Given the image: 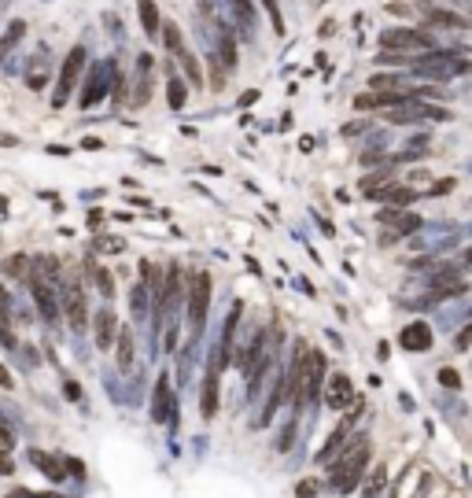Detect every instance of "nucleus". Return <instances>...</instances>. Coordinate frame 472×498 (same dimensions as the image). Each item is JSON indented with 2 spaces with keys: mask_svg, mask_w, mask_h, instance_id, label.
Here are the masks:
<instances>
[{
  "mask_svg": "<svg viewBox=\"0 0 472 498\" xmlns=\"http://www.w3.org/2000/svg\"><path fill=\"white\" fill-rule=\"evenodd\" d=\"M369 465V436H354L344 451H339V457L332 462V469H329V483L336 491H351L354 483H358V476H362V469Z\"/></svg>",
  "mask_w": 472,
  "mask_h": 498,
  "instance_id": "obj_1",
  "label": "nucleus"
},
{
  "mask_svg": "<svg viewBox=\"0 0 472 498\" xmlns=\"http://www.w3.org/2000/svg\"><path fill=\"white\" fill-rule=\"evenodd\" d=\"M207 307H211V273H196L189 284V321H192V336L203 332L207 325Z\"/></svg>",
  "mask_w": 472,
  "mask_h": 498,
  "instance_id": "obj_2",
  "label": "nucleus"
},
{
  "mask_svg": "<svg viewBox=\"0 0 472 498\" xmlns=\"http://www.w3.org/2000/svg\"><path fill=\"white\" fill-rule=\"evenodd\" d=\"M321 376H325V355H318V351H307V358H303V380H299V395H295L299 410H303L307 402L318 399Z\"/></svg>",
  "mask_w": 472,
  "mask_h": 498,
  "instance_id": "obj_3",
  "label": "nucleus"
},
{
  "mask_svg": "<svg viewBox=\"0 0 472 498\" xmlns=\"http://www.w3.org/2000/svg\"><path fill=\"white\" fill-rule=\"evenodd\" d=\"M413 71L421 78H454V74H465L469 63L457 59L454 52H439V56H421L413 59Z\"/></svg>",
  "mask_w": 472,
  "mask_h": 498,
  "instance_id": "obj_4",
  "label": "nucleus"
},
{
  "mask_svg": "<svg viewBox=\"0 0 472 498\" xmlns=\"http://www.w3.org/2000/svg\"><path fill=\"white\" fill-rule=\"evenodd\" d=\"M421 119H436V122H443L447 119V111L443 108H428V103L421 100V96H410V100H402V103H395V108L388 111V122H421Z\"/></svg>",
  "mask_w": 472,
  "mask_h": 498,
  "instance_id": "obj_5",
  "label": "nucleus"
},
{
  "mask_svg": "<svg viewBox=\"0 0 472 498\" xmlns=\"http://www.w3.org/2000/svg\"><path fill=\"white\" fill-rule=\"evenodd\" d=\"M82 67H85V48L78 45V48H71V56L63 59L59 89H56V96H52V103H56V108H63V103H67V96L74 93V82H78V74H82Z\"/></svg>",
  "mask_w": 472,
  "mask_h": 498,
  "instance_id": "obj_6",
  "label": "nucleus"
},
{
  "mask_svg": "<svg viewBox=\"0 0 472 498\" xmlns=\"http://www.w3.org/2000/svg\"><path fill=\"white\" fill-rule=\"evenodd\" d=\"M380 45L384 48H432V34L428 30H384L380 34Z\"/></svg>",
  "mask_w": 472,
  "mask_h": 498,
  "instance_id": "obj_7",
  "label": "nucleus"
},
{
  "mask_svg": "<svg viewBox=\"0 0 472 498\" xmlns=\"http://www.w3.org/2000/svg\"><path fill=\"white\" fill-rule=\"evenodd\" d=\"M432 292H436L439 299H447V295H462L469 292V284L462 277V270L457 266H447V270H439L436 277H432Z\"/></svg>",
  "mask_w": 472,
  "mask_h": 498,
  "instance_id": "obj_8",
  "label": "nucleus"
},
{
  "mask_svg": "<svg viewBox=\"0 0 472 498\" xmlns=\"http://www.w3.org/2000/svg\"><path fill=\"white\" fill-rule=\"evenodd\" d=\"M399 347H402V351H413V355H421V351L432 347V329H428L425 321L406 325V329L399 332Z\"/></svg>",
  "mask_w": 472,
  "mask_h": 498,
  "instance_id": "obj_9",
  "label": "nucleus"
},
{
  "mask_svg": "<svg viewBox=\"0 0 472 498\" xmlns=\"http://www.w3.org/2000/svg\"><path fill=\"white\" fill-rule=\"evenodd\" d=\"M170 410H174V402H170V380L159 376L155 380V399H152V421L155 425L170 421Z\"/></svg>",
  "mask_w": 472,
  "mask_h": 498,
  "instance_id": "obj_10",
  "label": "nucleus"
},
{
  "mask_svg": "<svg viewBox=\"0 0 472 498\" xmlns=\"http://www.w3.org/2000/svg\"><path fill=\"white\" fill-rule=\"evenodd\" d=\"M380 221H384V226H391L399 237H410V233L421 229V218H417V214H406V211H380Z\"/></svg>",
  "mask_w": 472,
  "mask_h": 498,
  "instance_id": "obj_11",
  "label": "nucleus"
},
{
  "mask_svg": "<svg viewBox=\"0 0 472 498\" xmlns=\"http://www.w3.org/2000/svg\"><path fill=\"white\" fill-rule=\"evenodd\" d=\"M329 406L332 410H344L347 402H354V391H351V380L344 376V373H336V376H329Z\"/></svg>",
  "mask_w": 472,
  "mask_h": 498,
  "instance_id": "obj_12",
  "label": "nucleus"
},
{
  "mask_svg": "<svg viewBox=\"0 0 472 498\" xmlns=\"http://www.w3.org/2000/svg\"><path fill=\"white\" fill-rule=\"evenodd\" d=\"M67 318H71V329L74 332L85 329V295H82V288H78V284L67 292Z\"/></svg>",
  "mask_w": 472,
  "mask_h": 498,
  "instance_id": "obj_13",
  "label": "nucleus"
},
{
  "mask_svg": "<svg viewBox=\"0 0 472 498\" xmlns=\"http://www.w3.org/2000/svg\"><path fill=\"white\" fill-rule=\"evenodd\" d=\"M30 462L37 465V469H41V473L48 476V480H63V476H67V462H56V457H52V454H45V451H30Z\"/></svg>",
  "mask_w": 472,
  "mask_h": 498,
  "instance_id": "obj_14",
  "label": "nucleus"
},
{
  "mask_svg": "<svg viewBox=\"0 0 472 498\" xmlns=\"http://www.w3.org/2000/svg\"><path fill=\"white\" fill-rule=\"evenodd\" d=\"M115 332H118V321H115L111 307H103L96 314V347H111L115 344Z\"/></svg>",
  "mask_w": 472,
  "mask_h": 498,
  "instance_id": "obj_15",
  "label": "nucleus"
},
{
  "mask_svg": "<svg viewBox=\"0 0 472 498\" xmlns=\"http://www.w3.org/2000/svg\"><path fill=\"white\" fill-rule=\"evenodd\" d=\"M137 96H133V103L140 108V103H148V96H152V56H140L137 59Z\"/></svg>",
  "mask_w": 472,
  "mask_h": 498,
  "instance_id": "obj_16",
  "label": "nucleus"
},
{
  "mask_svg": "<svg viewBox=\"0 0 472 498\" xmlns=\"http://www.w3.org/2000/svg\"><path fill=\"white\" fill-rule=\"evenodd\" d=\"M137 11H140V22H144V34L152 37H159L163 30V22H159V8H155V0H137Z\"/></svg>",
  "mask_w": 472,
  "mask_h": 498,
  "instance_id": "obj_17",
  "label": "nucleus"
},
{
  "mask_svg": "<svg viewBox=\"0 0 472 498\" xmlns=\"http://www.w3.org/2000/svg\"><path fill=\"white\" fill-rule=\"evenodd\" d=\"M103 93H108L103 89V67H93L89 71V82H85V93H82V108H93Z\"/></svg>",
  "mask_w": 472,
  "mask_h": 498,
  "instance_id": "obj_18",
  "label": "nucleus"
},
{
  "mask_svg": "<svg viewBox=\"0 0 472 498\" xmlns=\"http://www.w3.org/2000/svg\"><path fill=\"white\" fill-rule=\"evenodd\" d=\"M34 303H37V310H41L48 321L56 318V299H52V288H48V284H41L37 277H34Z\"/></svg>",
  "mask_w": 472,
  "mask_h": 498,
  "instance_id": "obj_19",
  "label": "nucleus"
},
{
  "mask_svg": "<svg viewBox=\"0 0 472 498\" xmlns=\"http://www.w3.org/2000/svg\"><path fill=\"white\" fill-rule=\"evenodd\" d=\"M133 365V332L118 329V369H129Z\"/></svg>",
  "mask_w": 472,
  "mask_h": 498,
  "instance_id": "obj_20",
  "label": "nucleus"
},
{
  "mask_svg": "<svg viewBox=\"0 0 472 498\" xmlns=\"http://www.w3.org/2000/svg\"><path fill=\"white\" fill-rule=\"evenodd\" d=\"M413 189H406V185H388V189H380L373 200H384V203H410L413 200Z\"/></svg>",
  "mask_w": 472,
  "mask_h": 498,
  "instance_id": "obj_21",
  "label": "nucleus"
},
{
  "mask_svg": "<svg viewBox=\"0 0 472 498\" xmlns=\"http://www.w3.org/2000/svg\"><path fill=\"white\" fill-rule=\"evenodd\" d=\"M344 447H347V425H339V428L332 432V439H329V443H325V447H321L318 462H332V454H336V451H344Z\"/></svg>",
  "mask_w": 472,
  "mask_h": 498,
  "instance_id": "obj_22",
  "label": "nucleus"
},
{
  "mask_svg": "<svg viewBox=\"0 0 472 498\" xmlns=\"http://www.w3.org/2000/svg\"><path fill=\"white\" fill-rule=\"evenodd\" d=\"M163 37H166V48L174 52V59H181V56L189 52V48H185V41H181V30H177L174 22H166V26H163Z\"/></svg>",
  "mask_w": 472,
  "mask_h": 498,
  "instance_id": "obj_23",
  "label": "nucleus"
},
{
  "mask_svg": "<svg viewBox=\"0 0 472 498\" xmlns=\"http://www.w3.org/2000/svg\"><path fill=\"white\" fill-rule=\"evenodd\" d=\"M376 63H380V67H413V59L406 56V52H391V48H384V52H380V56H376Z\"/></svg>",
  "mask_w": 472,
  "mask_h": 498,
  "instance_id": "obj_24",
  "label": "nucleus"
},
{
  "mask_svg": "<svg viewBox=\"0 0 472 498\" xmlns=\"http://www.w3.org/2000/svg\"><path fill=\"white\" fill-rule=\"evenodd\" d=\"M22 30H26V26H22V22H11V26H8V34H4V41H0V59H4V56H8V52H11V48H15V45L22 41Z\"/></svg>",
  "mask_w": 472,
  "mask_h": 498,
  "instance_id": "obj_25",
  "label": "nucleus"
},
{
  "mask_svg": "<svg viewBox=\"0 0 472 498\" xmlns=\"http://www.w3.org/2000/svg\"><path fill=\"white\" fill-rule=\"evenodd\" d=\"M428 22L436 26H454V30H465V19L454 15V11H428Z\"/></svg>",
  "mask_w": 472,
  "mask_h": 498,
  "instance_id": "obj_26",
  "label": "nucleus"
},
{
  "mask_svg": "<svg viewBox=\"0 0 472 498\" xmlns=\"http://www.w3.org/2000/svg\"><path fill=\"white\" fill-rule=\"evenodd\" d=\"M384 483H388V469H384V465H376V469H373V476L365 480V495L376 498L380 491H384Z\"/></svg>",
  "mask_w": 472,
  "mask_h": 498,
  "instance_id": "obj_27",
  "label": "nucleus"
},
{
  "mask_svg": "<svg viewBox=\"0 0 472 498\" xmlns=\"http://www.w3.org/2000/svg\"><path fill=\"white\" fill-rule=\"evenodd\" d=\"M185 96H189L185 82H177V78H170V85H166V100H170V108H181V103H185Z\"/></svg>",
  "mask_w": 472,
  "mask_h": 498,
  "instance_id": "obj_28",
  "label": "nucleus"
},
{
  "mask_svg": "<svg viewBox=\"0 0 472 498\" xmlns=\"http://www.w3.org/2000/svg\"><path fill=\"white\" fill-rule=\"evenodd\" d=\"M233 8H236V15H240V22H244V30H255V8H251V0H233Z\"/></svg>",
  "mask_w": 472,
  "mask_h": 498,
  "instance_id": "obj_29",
  "label": "nucleus"
},
{
  "mask_svg": "<svg viewBox=\"0 0 472 498\" xmlns=\"http://www.w3.org/2000/svg\"><path fill=\"white\" fill-rule=\"evenodd\" d=\"M11 447H15V428H11V421L0 413V451H11Z\"/></svg>",
  "mask_w": 472,
  "mask_h": 498,
  "instance_id": "obj_30",
  "label": "nucleus"
},
{
  "mask_svg": "<svg viewBox=\"0 0 472 498\" xmlns=\"http://www.w3.org/2000/svg\"><path fill=\"white\" fill-rule=\"evenodd\" d=\"M439 384L447 388V391H454V388H462V373L454 369V365H443L439 369Z\"/></svg>",
  "mask_w": 472,
  "mask_h": 498,
  "instance_id": "obj_31",
  "label": "nucleus"
},
{
  "mask_svg": "<svg viewBox=\"0 0 472 498\" xmlns=\"http://www.w3.org/2000/svg\"><path fill=\"white\" fill-rule=\"evenodd\" d=\"M262 8L270 11V19H273V30H277V34H284V15H281L277 0H262Z\"/></svg>",
  "mask_w": 472,
  "mask_h": 498,
  "instance_id": "obj_32",
  "label": "nucleus"
},
{
  "mask_svg": "<svg viewBox=\"0 0 472 498\" xmlns=\"http://www.w3.org/2000/svg\"><path fill=\"white\" fill-rule=\"evenodd\" d=\"M129 303H133V310H137V314H144V307H148V288L137 284V288H133V295H129Z\"/></svg>",
  "mask_w": 472,
  "mask_h": 498,
  "instance_id": "obj_33",
  "label": "nucleus"
},
{
  "mask_svg": "<svg viewBox=\"0 0 472 498\" xmlns=\"http://www.w3.org/2000/svg\"><path fill=\"white\" fill-rule=\"evenodd\" d=\"M96 284H100L103 299H108V295H115V277H111L108 270H96Z\"/></svg>",
  "mask_w": 472,
  "mask_h": 498,
  "instance_id": "obj_34",
  "label": "nucleus"
},
{
  "mask_svg": "<svg viewBox=\"0 0 472 498\" xmlns=\"http://www.w3.org/2000/svg\"><path fill=\"white\" fill-rule=\"evenodd\" d=\"M4 273H15V277H22V273H26V258H22V255L8 258V262H4Z\"/></svg>",
  "mask_w": 472,
  "mask_h": 498,
  "instance_id": "obj_35",
  "label": "nucleus"
},
{
  "mask_svg": "<svg viewBox=\"0 0 472 498\" xmlns=\"http://www.w3.org/2000/svg\"><path fill=\"white\" fill-rule=\"evenodd\" d=\"M295 495H299V498H314V495H318V483H314V480L295 483Z\"/></svg>",
  "mask_w": 472,
  "mask_h": 498,
  "instance_id": "obj_36",
  "label": "nucleus"
},
{
  "mask_svg": "<svg viewBox=\"0 0 472 498\" xmlns=\"http://www.w3.org/2000/svg\"><path fill=\"white\" fill-rule=\"evenodd\" d=\"M454 347H457V351H469V347H472V325H469V329H465V332H457V339H454Z\"/></svg>",
  "mask_w": 472,
  "mask_h": 498,
  "instance_id": "obj_37",
  "label": "nucleus"
},
{
  "mask_svg": "<svg viewBox=\"0 0 472 498\" xmlns=\"http://www.w3.org/2000/svg\"><path fill=\"white\" fill-rule=\"evenodd\" d=\"M15 473V462L8 457V451H0V476H11Z\"/></svg>",
  "mask_w": 472,
  "mask_h": 498,
  "instance_id": "obj_38",
  "label": "nucleus"
},
{
  "mask_svg": "<svg viewBox=\"0 0 472 498\" xmlns=\"http://www.w3.org/2000/svg\"><path fill=\"white\" fill-rule=\"evenodd\" d=\"M292 436H295V428H284V436L277 439V451H288V447H292Z\"/></svg>",
  "mask_w": 472,
  "mask_h": 498,
  "instance_id": "obj_39",
  "label": "nucleus"
},
{
  "mask_svg": "<svg viewBox=\"0 0 472 498\" xmlns=\"http://www.w3.org/2000/svg\"><path fill=\"white\" fill-rule=\"evenodd\" d=\"M67 473H74V476H85V465L78 462V457H67Z\"/></svg>",
  "mask_w": 472,
  "mask_h": 498,
  "instance_id": "obj_40",
  "label": "nucleus"
},
{
  "mask_svg": "<svg viewBox=\"0 0 472 498\" xmlns=\"http://www.w3.org/2000/svg\"><path fill=\"white\" fill-rule=\"evenodd\" d=\"M0 325H8V295H4V288H0Z\"/></svg>",
  "mask_w": 472,
  "mask_h": 498,
  "instance_id": "obj_41",
  "label": "nucleus"
},
{
  "mask_svg": "<svg viewBox=\"0 0 472 498\" xmlns=\"http://www.w3.org/2000/svg\"><path fill=\"white\" fill-rule=\"evenodd\" d=\"M0 388H15V380H11V373L0 365Z\"/></svg>",
  "mask_w": 472,
  "mask_h": 498,
  "instance_id": "obj_42",
  "label": "nucleus"
},
{
  "mask_svg": "<svg viewBox=\"0 0 472 498\" xmlns=\"http://www.w3.org/2000/svg\"><path fill=\"white\" fill-rule=\"evenodd\" d=\"M67 399H82V388H78V384H74V380H71V384H67Z\"/></svg>",
  "mask_w": 472,
  "mask_h": 498,
  "instance_id": "obj_43",
  "label": "nucleus"
},
{
  "mask_svg": "<svg viewBox=\"0 0 472 498\" xmlns=\"http://www.w3.org/2000/svg\"><path fill=\"white\" fill-rule=\"evenodd\" d=\"M8 498H30V495H26V491H15V495H8Z\"/></svg>",
  "mask_w": 472,
  "mask_h": 498,
  "instance_id": "obj_44",
  "label": "nucleus"
},
{
  "mask_svg": "<svg viewBox=\"0 0 472 498\" xmlns=\"http://www.w3.org/2000/svg\"><path fill=\"white\" fill-rule=\"evenodd\" d=\"M465 258H469V262H472V251H469V255H465Z\"/></svg>",
  "mask_w": 472,
  "mask_h": 498,
  "instance_id": "obj_45",
  "label": "nucleus"
}]
</instances>
